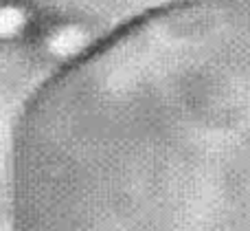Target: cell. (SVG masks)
<instances>
[{
  "mask_svg": "<svg viewBox=\"0 0 250 231\" xmlns=\"http://www.w3.org/2000/svg\"><path fill=\"white\" fill-rule=\"evenodd\" d=\"M26 231H250V0H185L64 64L24 108Z\"/></svg>",
  "mask_w": 250,
  "mask_h": 231,
  "instance_id": "cell-1",
  "label": "cell"
},
{
  "mask_svg": "<svg viewBox=\"0 0 250 231\" xmlns=\"http://www.w3.org/2000/svg\"><path fill=\"white\" fill-rule=\"evenodd\" d=\"M35 24L38 13L29 0H0V46L22 42Z\"/></svg>",
  "mask_w": 250,
  "mask_h": 231,
  "instance_id": "cell-2",
  "label": "cell"
},
{
  "mask_svg": "<svg viewBox=\"0 0 250 231\" xmlns=\"http://www.w3.org/2000/svg\"><path fill=\"white\" fill-rule=\"evenodd\" d=\"M42 48L48 57L68 64L70 60L82 55L88 46L82 35V29H77V26L70 24V22H62V24H53L44 31Z\"/></svg>",
  "mask_w": 250,
  "mask_h": 231,
  "instance_id": "cell-3",
  "label": "cell"
}]
</instances>
